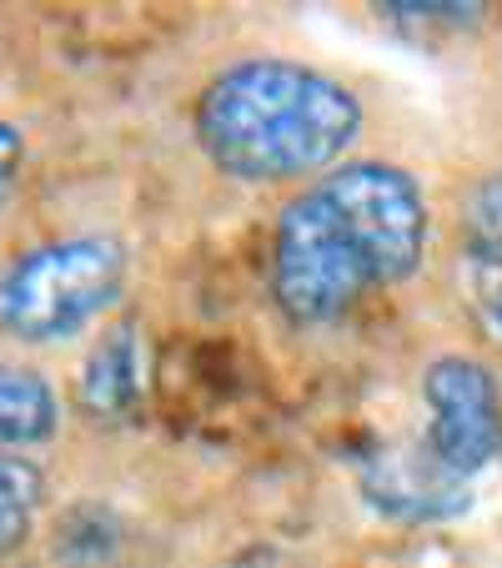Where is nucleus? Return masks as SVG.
<instances>
[{"label":"nucleus","instance_id":"5","mask_svg":"<svg viewBox=\"0 0 502 568\" xmlns=\"http://www.w3.org/2000/svg\"><path fill=\"white\" fill-rule=\"evenodd\" d=\"M367 504H377L392 518H452L468 508V488L448 483L422 453H377L362 473Z\"/></svg>","mask_w":502,"mask_h":568},{"label":"nucleus","instance_id":"3","mask_svg":"<svg viewBox=\"0 0 502 568\" xmlns=\"http://www.w3.org/2000/svg\"><path fill=\"white\" fill-rule=\"evenodd\" d=\"M126 292V247L116 236H61L0 272V333L16 343H65L86 333Z\"/></svg>","mask_w":502,"mask_h":568},{"label":"nucleus","instance_id":"9","mask_svg":"<svg viewBox=\"0 0 502 568\" xmlns=\"http://www.w3.org/2000/svg\"><path fill=\"white\" fill-rule=\"evenodd\" d=\"M472 277H478L482 317L502 333V247H478V257H472Z\"/></svg>","mask_w":502,"mask_h":568},{"label":"nucleus","instance_id":"7","mask_svg":"<svg viewBox=\"0 0 502 568\" xmlns=\"http://www.w3.org/2000/svg\"><path fill=\"white\" fill-rule=\"evenodd\" d=\"M61 428V397L35 367L0 363V453L41 448Z\"/></svg>","mask_w":502,"mask_h":568},{"label":"nucleus","instance_id":"12","mask_svg":"<svg viewBox=\"0 0 502 568\" xmlns=\"http://www.w3.org/2000/svg\"><path fill=\"white\" fill-rule=\"evenodd\" d=\"M226 568H281V564H277V554H272V548H257V554H236Z\"/></svg>","mask_w":502,"mask_h":568},{"label":"nucleus","instance_id":"2","mask_svg":"<svg viewBox=\"0 0 502 568\" xmlns=\"http://www.w3.org/2000/svg\"><path fill=\"white\" fill-rule=\"evenodd\" d=\"M357 131V91L331 71L287 55L226 65L196 97V141L232 182H297L337 172Z\"/></svg>","mask_w":502,"mask_h":568},{"label":"nucleus","instance_id":"11","mask_svg":"<svg viewBox=\"0 0 502 568\" xmlns=\"http://www.w3.org/2000/svg\"><path fill=\"white\" fill-rule=\"evenodd\" d=\"M21 156H25V141L11 121H0V202L11 196L16 186V172H21Z\"/></svg>","mask_w":502,"mask_h":568},{"label":"nucleus","instance_id":"10","mask_svg":"<svg viewBox=\"0 0 502 568\" xmlns=\"http://www.w3.org/2000/svg\"><path fill=\"white\" fill-rule=\"evenodd\" d=\"M387 16H402V21H432V26H468L482 16V6H382Z\"/></svg>","mask_w":502,"mask_h":568},{"label":"nucleus","instance_id":"4","mask_svg":"<svg viewBox=\"0 0 502 568\" xmlns=\"http://www.w3.org/2000/svg\"><path fill=\"white\" fill-rule=\"evenodd\" d=\"M422 403H428V433L417 453L448 483L468 488L472 473L502 458V387L478 357H438L422 373Z\"/></svg>","mask_w":502,"mask_h":568},{"label":"nucleus","instance_id":"8","mask_svg":"<svg viewBox=\"0 0 502 568\" xmlns=\"http://www.w3.org/2000/svg\"><path fill=\"white\" fill-rule=\"evenodd\" d=\"M45 498V473L21 453H0V558L16 554L31 534Z\"/></svg>","mask_w":502,"mask_h":568},{"label":"nucleus","instance_id":"1","mask_svg":"<svg viewBox=\"0 0 502 568\" xmlns=\"http://www.w3.org/2000/svg\"><path fill=\"white\" fill-rule=\"evenodd\" d=\"M428 236V192L412 172L392 161H347L281 206L272 302L291 327L342 322L362 297L412 277Z\"/></svg>","mask_w":502,"mask_h":568},{"label":"nucleus","instance_id":"6","mask_svg":"<svg viewBox=\"0 0 502 568\" xmlns=\"http://www.w3.org/2000/svg\"><path fill=\"white\" fill-rule=\"evenodd\" d=\"M141 403V343L136 327L121 322L91 347L81 367V408L101 423H126Z\"/></svg>","mask_w":502,"mask_h":568}]
</instances>
